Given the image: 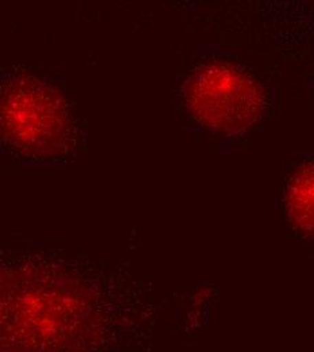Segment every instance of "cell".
I'll return each instance as SVG.
<instances>
[{"label": "cell", "instance_id": "6da1fadb", "mask_svg": "<svg viewBox=\"0 0 314 352\" xmlns=\"http://www.w3.org/2000/svg\"><path fill=\"white\" fill-rule=\"evenodd\" d=\"M184 100L202 126L226 135L248 131L262 118L267 104L263 86L226 63L197 69L184 86Z\"/></svg>", "mask_w": 314, "mask_h": 352}, {"label": "cell", "instance_id": "7a4b0ae2", "mask_svg": "<svg viewBox=\"0 0 314 352\" xmlns=\"http://www.w3.org/2000/svg\"><path fill=\"white\" fill-rule=\"evenodd\" d=\"M65 102L56 89L32 78H18L0 98V131L19 152L44 157L63 152L69 140Z\"/></svg>", "mask_w": 314, "mask_h": 352}, {"label": "cell", "instance_id": "3957f363", "mask_svg": "<svg viewBox=\"0 0 314 352\" xmlns=\"http://www.w3.org/2000/svg\"><path fill=\"white\" fill-rule=\"evenodd\" d=\"M313 163L306 162L291 176L286 205L294 228L305 234L313 233Z\"/></svg>", "mask_w": 314, "mask_h": 352}]
</instances>
